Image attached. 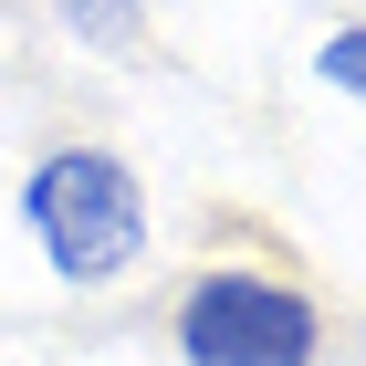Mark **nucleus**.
I'll list each match as a JSON object with an SVG mask.
<instances>
[{
  "mask_svg": "<svg viewBox=\"0 0 366 366\" xmlns=\"http://www.w3.org/2000/svg\"><path fill=\"white\" fill-rule=\"evenodd\" d=\"M21 230L63 282H115L147 262V189L105 147H53L21 178Z\"/></svg>",
  "mask_w": 366,
  "mask_h": 366,
  "instance_id": "obj_1",
  "label": "nucleus"
},
{
  "mask_svg": "<svg viewBox=\"0 0 366 366\" xmlns=\"http://www.w3.org/2000/svg\"><path fill=\"white\" fill-rule=\"evenodd\" d=\"M168 335H178L189 366H314L325 356V314H314L304 282L220 262V272H189Z\"/></svg>",
  "mask_w": 366,
  "mask_h": 366,
  "instance_id": "obj_2",
  "label": "nucleus"
},
{
  "mask_svg": "<svg viewBox=\"0 0 366 366\" xmlns=\"http://www.w3.org/2000/svg\"><path fill=\"white\" fill-rule=\"evenodd\" d=\"M53 21L84 42V53H137L147 42V0H53Z\"/></svg>",
  "mask_w": 366,
  "mask_h": 366,
  "instance_id": "obj_3",
  "label": "nucleus"
},
{
  "mask_svg": "<svg viewBox=\"0 0 366 366\" xmlns=\"http://www.w3.org/2000/svg\"><path fill=\"white\" fill-rule=\"evenodd\" d=\"M314 74L366 105V21H335V31H325V42H314Z\"/></svg>",
  "mask_w": 366,
  "mask_h": 366,
  "instance_id": "obj_4",
  "label": "nucleus"
}]
</instances>
